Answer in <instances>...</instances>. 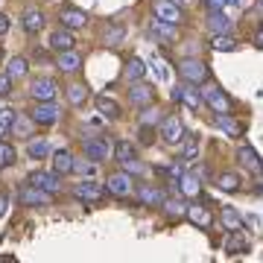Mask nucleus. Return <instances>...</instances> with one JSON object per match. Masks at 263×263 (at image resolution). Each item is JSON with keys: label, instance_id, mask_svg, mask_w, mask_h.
I'll return each mask as SVG.
<instances>
[{"label": "nucleus", "instance_id": "1", "mask_svg": "<svg viewBox=\"0 0 263 263\" xmlns=\"http://www.w3.org/2000/svg\"><path fill=\"white\" fill-rule=\"evenodd\" d=\"M176 67H179V76L190 85H202V82H208V76H211L208 65L199 62V59H184V62H179Z\"/></svg>", "mask_w": 263, "mask_h": 263}, {"label": "nucleus", "instance_id": "2", "mask_svg": "<svg viewBox=\"0 0 263 263\" xmlns=\"http://www.w3.org/2000/svg\"><path fill=\"white\" fill-rule=\"evenodd\" d=\"M161 141L170 143V146H176V143H181V138H184V126H181V120L176 117V114H170V117H164L161 120Z\"/></svg>", "mask_w": 263, "mask_h": 263}, {"label": "nucleus", "instance_id": "3", "mask_svg": "<svg viewBox=\"0 0 263 263\" xmlns=\"http://www.w3.org/2000/svg\"><path fill=\"white\" fill-rule=\"evenodd\" d=\"M173 100L181 103V105H187L190 111H202V103H205V100H202V91L193 88L190 82L181 85V88H176V91H173Z\"/></svg>", "mask_w": 263, "mask_h": 263}, {"label": "nucleus", "instance_id": "4", "mask_svg": "<svg viewBox=\"0 0 263 263\" xmlns=\"http://www.w3.org/2000/svg\"><path fill=\"white\" fill-rule=\"evenodd\" d=\"M105 190L111 193V196H132V190H135V184H132V173H111L108 176V181H105Z\"/></svg>", "mask_w": 263, "mask_h": 263}, {"label": "nucleus", "instance_id": "5", "mask_svg": "<svg viewBox=\"0 0 263 263\" xmlns=\"http://www.w3.org/2000/svg\"><path fill=\"white\" fill-rule=\"evenodd\" d=\"M152 12H155L158 21H167V24H181L184 21L179 3H173V0H152Z\"/></svg>", "mask_w": 263, "mask_h": 263}, {"label": "nucleus", "instance_id": "6", "mask_svg": "<svg viewBox=\"0 0 263 263\" xmlns=\"http://www.w3.org/2000/svg\"><path fill=\"white\" fill-rule=\"evenodd\" d=\"M56 91H59V85L53 82V79H47V76L32 79V85H29V97H32V100H38V103L56 100Z\"/></svg>", "mask_w": 263, "mask_h": 263}, {"label": "nucleus", "instance_id": "7", "mask_svg": "<svg viewBox=\"0 0 263 263\" xmlns=\"http://www.w3.org/2000/svg\"><path fill=\"white\" fill-rule=\"evenodd\" d=\"M29 117L35 120V126H53V123L59 120V105L53 103V100H47V103H38L32 111H29Z\"/></svg>", "mask_w": 263, "mask_h": 263}, {"label": "nucleus", "instance_id": "8", "mask_svg": "<svg viewBox=\"0 0 263 263\" xmlns=\"http://www.w3.org/2000/svg\"><path fill=\"white\" fill-rule=\"evenodd\" d=\"M202 100H205L211 108H214L216 114H228L231 111V100H228L219 88H214V85H208V88H202Z\"/></svg>", "mask_w": 263, "mask_h": 263}, {"label": "nucleus", "instance_id": "9", "mask_svg": "<svg viewBox=\"0 0 263 263\" xmlns=\"http://www.w3.org/2000/svg\"><path fill=\"white\" fill-rule=\"evenodd\" d=\"M82 146H85V155L91 161H105L114 152V146L108 141H103V138H88V141H82Z\"/></svg>", "mask_w": 263, "mask_h": 263}, {"label": "nucleus", "instance_id": "10", "mask_svg": "<svg viewBox=\"0 0 263 263\" xmlns=\"http://www.w3.org/2000/svg\"><path fill=\"white\" fill-rule=\"evenodd\" d=\"M59 21H62V27L67 29H82L88 24V15L82 9H76V6H62L59 9Z\"/></svg>", "mask_w": 263, "mask_h": 263}, {"label": "nucleus", "instance_id": "11", "mask_svg": "<svg viewBox=\"0 0 263 263\" xmlns=\"http://www.w3.org/2000/svg\"><path fill=\"white\" fill-rule=\"evenodd\" d=\"M105 193H108V190L100 187V184H94V181H79V184L73 187V196L79 199V202H100Z\"/></svg>", "mask_w": 263, "mask_h": 263}, {"label": "nucleus", "instance_id": "12", "mask_svg": "<svg viewBox=\"0 0 263 263\" xmlns=\"http://www.w3.org/2000/svg\"><path fill=\"white\" fill-rule=\"evenodd\" d=\"M152 100H155V88H152V85H146V82H141V79H138V82L132 85L129 88V103L132 105H149Z\"/></svg>", "mask_w": 263, "mask_h": 263}, {"label": "nucleus", "instance_id": "13", "mask_svg": "<svg viewBox=\"0 0 263 263\" xmlns=\"http://www.w3.org/2000/svg\"><path fill=\"white\" fill-rule=\"evenodd\" d=\"M18 199L24 202V205H50L53 193H47V190L35 187V184H27V187H21Z\"/></svg>", "mask_w": 263, "mask_h": 263}, {"label": "nucleus", "instance_id": "14", "mask_svg": "<svg viewBox=\"0 0 263 263\" xmlns=\"http://www.w3.org/2000/svg\"><path fill=\"white\" fill-rule=\"evenodd\" d=\"M29 184H35V187L47 190V193H56L62 187V181H59V173H44V170H38L29 176Z\"/></svg>", "mask_w": 263, "mask_h": 263}, {"label": "nucleus", "instance_id": "15", "mask_svg": "<svg viewBox=\"0 0 263 263\" xmlns=\"http://www.w3.org/2000/svg\"><path fill=\"white\" fill-rule=\"evenodd\" d=\"M73 44H76V38H73V32H70L67 27L56 29V32L50 35V50H56V53H65V50H73Z\"/></svg>", "mask_w": 263, "mask_h": 263}, {"label": "nucleus", "instance_id": "16", "mask_svg": "<svg viewBox=\"0 0 263 263\" xmlns=\"http://www.w3.org/2000/svg\"><path fill=\"white\" fill-rule=\"evenodd\" d=\"M187 219L196 228H211L214 226V214H211L208 208H202V205H190L187 208Z\"/></svg>", "mask_w": 263, "mask_h": 263}, {"label": "nucleus", "instance_id": "17", "mask_svg": "<svg viewBox=\"0 0 263 263\" xmlns=\"http://www.w3.org/2000/svg\"><path fill=\"white\" fill-rule=\"evenodd\" d=\"M138 199H141V205H164L167 193L161 187H152V184H141L138 187Z\"/></svg>", "mask_w": 263, "mask_h": 263}, {"label": "nucleus", "instance_id": "18", "mask_svg": "<svg viewBox=\"0 0 263 263\" xmlns=\"http://www.w3.org/2000/svg\"><path fill=\"white\" fill-rule=\"evenodd\" d=\"M56 67L62 70V73H76V70L82 67V56H79V53H73V50H65V53H59Z\"/></svg>", "mask_w": 263, "mask_h": 263}, {"label": "nucleus", "instance_id": "19", "mask_svg": "<svg viewBox=\"0 0 263 263\" xmlns=\"http://www.w3.org/2000/svg\"><path fill=\"white\" fill-rule=\"evenodd\" d=\"M76 170V161L73 155L67 149H59L56 155H53V173H59V176H67V173H73Z\"/></svg>", "mask_w": 263, "mask_h": 263}, {"label": "nucleus", "instance_id": "20", "mask_svg": "<svg viewBox=\"0 0 263 263\" xmlns=\"http://www.w3.org/2000/svg\"><path fill=\"white\" fill-rule=\"evenodd\" d=\"M208 24H211L214 32H231V29H234V21L228 18V12H219V9H211Z\"/></svg>", "mask_w": 263, "mask_h": 263}, {"label": "nucleus", "instance_id": "21", "mask_svg": "<svg viewBox=\"0 0 263 263\" xmlns=\"http://www.w3.org/2000/svg\"><path fill=\"white\" fill-rule=\"evenodd\" d=\"M32 126H35V120L32 117H27V114H15V120H12V135L15 138H29L32 135Z\"/></svg>", "mask_w": 263, "mask_h": 263}, {"label": "nucleus", "instance_id": "22", "mask_svg": "<svg viewBox=\"0 0 263 263\" xmlns=\"http://www.w3.org/2000/svg\"><path fill=\"white\" fill-rule=\"evenodd\" d=\"M214 126H216L219 132H226L228 138H237V135L243 132V126H240L234 117H228V114H216V117H214Z\"/></svg>", "mask_w": 263, "mask_h": 263}, {"label": "nucleus", "instance_id": "23", "mask_svg": "<svg viewBox=\"0 0 263 263\" xmlns=\"http://www.w3.org/2000/svg\"><path fill=\"white\" fill-rule=\"evenodd\" d=\"M196 158H199L196 135H184V138H181V161H184V164H193Z\"/></svg>", "mask_w": 263, "mask_h": 263}, {"label": "nucleus", "instance_id": "24", "mask_svg": "<svg viewBox=\"0 0 263 263\" xmlns=\"http://www.w3.org/2000/svg\"><path fill=\"white\" fill-rule=\"evenodd\" d=\"M24 29H27L29 35H38L44 29V15L38 9H27L24 12Z\"/></svg>", "mask_w": 263, "mask_h": 263}, {"label": "nucleus", "instance_id": "25", "mask_svg": "<svg viewBox=\"0 0 263 263\" xmlns=\"http://www.w3.org/2000/svg\"><path fill=\"white\" fill-rule=\"evenodd\" d=\"M211 47L216 50V53H231V50H237V41L231 32H214V38H211Z\"/></svg>", "mask_w": 263, "mask_h": 263}, {"label": "nucleus", "instance_id": "26", "mask_svg": "<svg viewBox=\"0 0 263 263\" xmlns=\"http://www.w3.org/2000/svg\"><path fill=\"white\" fill-rule=\"evenodd\" d=\"M97 111L103 114V117H108V120H117V117H120V105L114 103L111 97L100 94L97 97Z\"/></svg>", "mask_w": 263, "mask_h": 263}, {"label": "nucleus", "instance_id": "27", "mask_svg": "<svg viewBox=\"0 0 263 263\" xmlns=\"http://www.w3.org/2000/svg\"><path fill=\"white\" fill-rule=\"evenodd\" d=\"M237 161H240L246 170H252V173L260 170V158H257V152H254L252 146H240V149H237Z\"/></svg>", "mask_w": 263, "mask_h": 263}, {"label": "nucleus", "instance_id": "28", "mask_svg": "<svg viewBox=\"0 0 263 263\" xmlns=\"http://www.w3.org/2000/svg\"><path fill=\"white\" fill-rule=\"evenodd\" d=\"M226 252H231V254H240V252H246L249 249V240L243 237V231H228V237H226Z\"/></svg>", "mask_w": 263, "mask_h": 263}, {"label": "nucleus", "instance_id": "29", "mask_svg": "<svg viewBox=\"0 0 263 263\" xmlns=\"http://www.w3.org/2000/svg\"><path fill=\"white\" fill-rule=\"evenodd\" d=\"M146 76V65H143V59L132 56L129 62H126V79L129 82H138V79H143Z\"/></svg>", "mask_w": 263, "mask_h": 263}, {"label": "nucleus", "instance_id": "30", "mask_svg": "<svg viewBox=\"0 0 263 263\" xmlns=\"http://www.w3.org/2000/svg\"><path fill=\"white\" fill-rule=\"evenodd\" d=\"M179 193L181 196H199L202 193V181L196 176H181L179 179Z\"/></svg>", "mask_w": 263, "mask_h": 263}, {"label": "nucleus", "instance_id": "31", "mask_svg": "<svg viewBox=\"0 0 263 263\" xmlns=\"http://www.w3.org/2000/svg\"><path fill=\"white\" fill-rule=\"evenodd\" d=\"M219 219H222V226H226L228 231H243V216L237 214L234 208H222Z\"/></svg>", "mask_w": 263, "mask_h": 263}, {"label": "nucleus", "instance_id": "32", "mask_svg": "<svg viewBox=\"0 0 263 263\" xmlns=\"http://www.w3.org/2000/svg\"><path fill=\"white\" fill-rule=\"evenodd\" d=\"M161 208H164V211H167L170 216H184V214H187V205H184V196H179V199H176V196H167Z\"/></svg>", "mask_w": 263, "mask_h": 263}, {"label": "nucleus", "instance_id": "33", "mask_svg": "<svg viewBox=\"0 0 263 263\" xmlns=\"http://www.w3.org/2000/svg\"><path fill=\"white\" fill-rule=\"evenodd\" d=\"M205 3H208V9H219V12H228V15L246 6V0H205Z\"/></svg>", "mask_w": 263, "mask_h": 263}, {"label": "nucleus", "instance_id": "34", "mask_svg": "<svg viewBox=\"0 0 263 263\" xmlns=\"http://www.w3.org/2000/svg\"><path fill=\"white\" fill-rule=\"evenodd\" d=\"M67 100H70V105H85V100H88V88H85L82 82H73L70 88H67Z\"/></svg>", "mask_w": 263, "mask_h": 263}, {"label": "nucleus", "instance_id": "35", "mask_svg": "<svg viewBox=\"0 0 263 263\" xmlns=\"http://www.w3.org/2000/svg\"><path fill=\"white\" fill-rule=\"evenodd\" d=\"M27 155H29V158H47V155H50L47 141H44V138H38V141H29V143H27Z\"/></svg>", "mask_w": 263, "mask_h": 263}, {"label": "nucleus", "instance_id": "36", "mask_svg": "<svg viewBox=\"0 0 263 263\" xmlns=\"http://www.w3.org/2000/svg\"><path fill=\"white\" fill-rule=\"evenodd\" d=\"M216 184H219V190L237 193V190H240V176H237V173H222V176L216 179Z\"/></svg>", "mask_w": 263, "mask_h": 263}, {"label": "nucleus", "instance_id": "37", "mask_svg": "<svg viewBox=\"0 0 263 263\" xmlns=\"http://www.w3.org/2000/svg\"><path fill=\"white\" fill-rule=\"evenodd\" d=\"M114 158L120 161V164L123 161H129V158H135V146H132L129 141H117L114 143Z\"/></svg>", "mask_w": 263, "mask_h": 263}, {"label": "nucleus", "instance_id": "38", "mask_svg": "<svg viewBox=\"0 0 263 263\" xmlns=\"http://www.w3.org/2000/svg\"><path fill=\"white\" fill-rule=\"evenodd\" d=\"M27 59H12V62H9V65H6V73H9V79H21V76H24V73H27Z\"/></svg>", "mask_w": 263, "mask_h": 263}, {"label": "nucleus", "instance_id": "39", "mask_svg": "<svg viewBox=\"0 0 263 263\" xmlns=\"http://www.w3.org/2000/svg\"><path fill=\"white\" fill-rule=\"evenodd\" d=\"M15 158H18V155H15V146H9V143L0 141V167H12Z\"/></svg>", "mask_w": 263, "mask_h": 263}, {"label": "nucleus", "instance_id": "40", "mask_svg": "<svg viewBox=\"0 0 263 263\" xmlns=\"http://www.w3.org/2000/svg\"><path fill=\"white\" fill-rule=\"evenodd\" d=\"M164 117H161L158 108H149V105H143V114H141V126H155V123H161Z\"/></svg>", "mask_w": 263, "mask_h": 263}, {"label": "nucleus", "instance_id": "41", "mask_svg": "<svg viewBox=\"0 0 263 263\" xmlns=\"http://www.w3.org/2000/svg\"><path fill=\"white\" fill-rule=\"evenodd\" d=\"M12 120H15V111H12V108H0V138L9 132Z\"/></svg>", "mask_w": 263, "mask_h": 263}, {"label": "nucleus", "instance_id": "42", "mask_svg": "<svg viewBox=\"0 0 263 263\" xmlns=\"http://www.w3.org/2000/svg\"><path fill=\"white\" fill-rule=\"evenodd\" d=\"M120 38H123V29H120V27H111L108 32H105V44L117 47V44H120Z\"/></svg>", "mask_w": 263, "mask_h": 263}, {"label": "nucleus", "instance_id": "43", "mask_svg": "<svg viewBox=\"0 0 263 263\" xmlns=\"http://www.w3.org/2000/svg\"><path fill=\"white\" fill-rule=\"evenodd\" d=\"M123 167H126V173H143V170H146V167H143V164H141L138 158H129V161H123Z\"/></svg>", "mask_w": 263, "mask_h": 263}, {"label": "nucleus", "instance_id": "44", "mask_svg": "<svg viewBox=\"0 0 263 263\" xmlns=\"http://www.w3.org/2000/svg\"><path fill=\"white\" fill-rule=\"evenodd\" d=\"M152 67H155V76H158V82H164V79H167V70H164V62L152 56Z\"/></svg>", "mask_w": 263, "mask_h": 263}, {"label": "nucleus", "instance_id": "45", "mask_svg": "<svg viewBox=\"0 0 263 263\" xmlns=\"http://www.w3.org/2000/svg\"><path fill=\"white\" fill-rule=\"evenodd\" d=\"M12 91V79H9V73H0V97H6Z\"/></svg>", "mask_w": 263, "mask_h": 263}, {"label": "nucleus", "instance_id": "46", "mask_svg": "<svg viewBox=\"0 0 263 263\" xmlns=\"http://www.w3.org/2000/svg\"><path fill=\"white\" fill-rule=\"evenodd\" d=\"M152 135H155V132H152V126H141V143H143V146H149V143L155 141Z\"/></svg>", "mask_w": 263, "mask_h": 263}, {"label": "nucleus", "instance_id": "47", "mask_svg": "<svg viewBox=\"0 0 263 263\" xmlns=\"http://www.w3.org/2000/svg\"><path fill=\"white\" fill-rule=\"evenodd\" d=\"M6 29H9V18H6V15H3V12H0V35H3V32H6Z\"/></svg>", "mask_w": 263, "mask_h": 263}, {"label": "nucleus", "instance_id": "48", "mask_svg": "<svg viewBox=\"0 0 263 263\" xmlns=\"http://www.w3.org/2000/svg\"><path fill=\"white\" fill-rule=\"evenodd\" d=\"M6 205H9V196H6V193H0V216L6 214Z\"/></svg>", "mask_w": 263, "mask_h": 263}, {"label": "nucleus", "instance_id": "49", "mask_svg": "<svg viewBox=\"0 0 263 263\" xmlns=\"http://www.w3.org/2000/svg\"><path fill=\"white\" fill-rule=\"evenodd\" d=\"M254 44L263 50V29H257V35H254Z\"/></svg>", "mask_w": 263, "mask_h": 263}, {"label": "nucleus", "instance_id": "50", "mask_svg": "<svg viewBox=\"0 0 263 263\" xmlns=\"http://www.w3.org/2000/svg\"><path fill=\"white\" fill-rule=\"evenodd\" d=\"M179 3H193V0H179Z\"/></svg>", "mask_w": 263, "mask_h": 263}, {"label": "nucleus", "instance_id": "51", "mask_svg": "<svg viewBox=\"0 0 263 263\" xmlns=\"http://www.w3.org/2000/svg\"><path fill=\"white\" fill-rule=\"evenodd\" d=\"M257 173H263V164H260V170H257Z\"/></svg>", "mask_w": 263, "mask_h": 263}, {"label": "nucleus", "instance_id": "52", "mask_svg": "<svg viewBox=\"0 0 263 263\" xmlns=\"http://www.w3.org/2000/svg\"><path fill=\"white\" fill-rule=\"evenodd\" d=\"M260 3H263V0H260Z\"/></svg>", "mask_w": 263, "mask_h": 263}]
</instances>
